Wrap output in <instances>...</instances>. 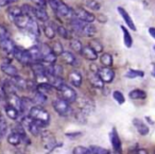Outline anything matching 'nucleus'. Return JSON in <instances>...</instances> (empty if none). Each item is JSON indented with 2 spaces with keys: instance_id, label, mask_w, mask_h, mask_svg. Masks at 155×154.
Wrapping results in <instances>:
<instances>
[{
  "instance_id": "obj_13",
  "label": "nucleus",
  "mask_w": 155,
  "mask_h": 154,
  "mask_svg": "<svg viewBox=\"0 0 155 154\" xmlns=\"http://www.w3.org/2000/svg\"><path fill=\"white\" fill-rule=\"evenodd\" d=\"M117 11H118V13L121 15V17L123 18V20L125 22V24H127V26L129 27L131 30L133 31H136V27H135V24H134L133 19L131 18V16L129 15V13H127V11H125L123 8L121 7H118L117 8Z\"/></svg>"
},
{
  "instance_id": "obj_4",
  "label": "nucleus",
  "mask_w": 155,
  "mask_h": 154,
  "mask_svg": "<svg viewBox=\"0 0 155 154\" xmlns=\"http://www.w3.org/2000/svg\"><path fill=\"white\" fill-rule=\"evenodd\" d=\"M58 92H60V94H61V98L64 99V100L67 101L68 103H72V102H74V101H77V92H75V90L73 89V88H71L70 86L64 84V85L58 89Z\"/></svg>"
},
{
  "instance_id": "obj_10",
  "label": "nucleus",
  "mask_w": 155,
  "mask_h": 154,
  "mask_svg": "<svg viewBox=\"0 0 155 154\" xmlns=\"http://www.w3.org/2000/svg\"><path fill=\"white\" fill-rule=\"evenodd\" d=\"M5 98H7L8 104L15 107L17 111L21 112V98H19L16 92H12V94L5 95Z\"/></svg>"
},
{
  "instance_id": "obj_26",
  "label": "nucleus",
  "mask_w": 155,
  "mask_h": 154,
  "mask_svg": "<svg viewBox=\"0 0 155 154\" xmlns=\"http://www.w3.org/2000/svg\"><path fill=\"white\" fill-rule=\"evenodd\" d=\"M35 19H38L43 22H47L49 20V16H48L47 12L45 11L44 8H39V7H36L35 8Z\"/></svg>"
},
{
  "instance_id": "obj_42",
  "label": "nucleus",
  "mask_w": 155,
  "mask_h": 154,
  "mask_svg": "<svg viewBox=\"0 0 155 154\" xmlns=\"http://www.w3.org/2000/svg\"><path fill=\"white\" fill-rule=\"evenodd\" d=\"M85 5L93 11H99L101 9V5H100V2H98L97 0H85Z\"/></svg>"
},
{
  "instance_id": "obj_55",
  "label": "nucleus",
  "mask_w": 155,
  "mask_h": 154,
  "mask_svg": "<svg viewBox=\"0 0 155 154\" xmlns=\"http://www.w3.org/2000/svg\"><path fill=\"white\" fill-rule=\"evenodd\" d=\"M98 20L100 22H106V17L104 15H99L98 16Z\"/></svg>"
},
{
  "instance_id": "obj_20",
  "label": "nucleus",
  "mask_w": 155,
  "mask_h": 154,
  "mask_svg": "<svg viewBox=\"0 0 155 154\" xmlns=\"http://www.w3.org/2000/svg\"><path fill=\"white\" fill-rule=\"evenodd\" d=\"M62 59L66 64L68 65H72V66H78V65L80 64L78 59L74 56V54H72L71 52H68V51H64L62 54Z\"/></svg>"
},
{
  "instance_id": "obj_52",
  "label": "nucleus",
  "mask_w": 155,
  "mask_h": 154,
  "mask_svg": "<svg viewBox=\"0 0 155 154\" xmlns=\"http://www.w3.org/2000/svg\"><path fill=\"white\" fill-rule=\"evenodd\" d=\"M32 1H33V2L36 3L37 7L44 8V9H45L46 5H47V1H46V0H32Z\"/></svg>"
},
{
  "instance_id": "obj_40",
  "label": "nucleus",
  "mask_w": 155,
  "mask_h": 154,
  "mask_svg": "<svg viewBox=\"0 0 155 154\" xmlns=\"http://www.w3.org/2000/svg\"><path fill=\"white\" fill-rule=\"evenodd\" d=\"M33 100L30 98H21V112L29 111L33 107Z\"/></svg>"
},
{
  "instance_id": "obj_9",
  "label": "nucleus",
  "mask_w": 155,
  "mask_h": 154,
  "mask_svg": "<svg viewBox=\"0 0 155 154\" xmlns=\"http://www.w3.org/2000/svg\"><path fill=\"white\" fill-rule=\"evenodd\" d=\"M74 14H75V17L79 18L80 20L82 22H86V24H91L94 22V20L96 19V16L94 15L93 13L88 11H85L83 9H78L74 11Z\"/></svg>"
},
{
  "instance_id": "obj_35",
  "label": "nucleus",
  "mask_w": 155,
  "mask_h": 154,
  "mask_svg": "<svg viewBox=\"0 0 155 154\" xmlns=\"http://www.w3.org/2000/svg\"><path fill=\"white\" fill-rule=\"evenodd\" d=\"M22 138L20 137V135H18L17 133L12 132L11 134L8 136V141H9L10 145L12 146H18L20 142H21Z\"/></svg>"
},
{
  "instance_id": "obj_14",
  "label": "nucleus",
  "mask_w": 155,
  "mask_h": 154,
  "mask_svg": "<svg viewBox=\"0 0 155 154\" xmlns=\"http://www.w3.org/2000/svg\"><path fill=\"white\" fill-rule=\"evenodd\" d=\"M86 25H87L86 22H82V20H80L77 17H73L72 19H70V26H71V28H72V30L74 31L77 34L82 35L83 29L85 28Z\"/></svg>"
},
{
  "instance_id": "obj_49",
  "label": "nucleus",
  "mask_w": 155,
  "mask_h": 154,
  "mask_svg": "<svg viewBox=\"0 0 155 154\" xmlns=\"http://www.w3.org/2000/svg\"><path fill=\"white\" fill-rule=\"evenodd\" d=\"M89 46H91V47L93 48L97 53H99V52H101L102 50H103V46H102V44L100 43L99 41H97V39H94V41L89 44Z\"/></svg>"
},
{
  "instance_id": "obj_54",
  "label": "nucleus",
  "mask_w": 155,
  "mask_h": 154,
  "mask_svg": "<svg viewBox=\"0 0 155 154\" xmlns=\"http://www.w3.org/2000/svg\"><path fill=\"white\" fill-rule=\"evenodd\" d=\"M135 154H149V153L146 149H138V150H136Z\"/></svg>"
},
{
  "instance_id": "obj_50",
  "label": "nucleus",
  "mask_w": 155,
  "mask_h": 154,
  "mask_svg": "<svg viewBox=\"0 0 155 154\" xmlns=\"http://www.w3.org/2000/svg\"><path fill=\"white\" fill-rule=\"evenodd\" d=\"M7 38H9V34H8L7 29L3 26H0V42L5 41Z\"/></svg>"
},
{
  "instance_id": "obj_6",
  "label": "nucleus",
  "mask_w": 155,
  "mask_h": 154,
  "mask_svg": "<svg viewBox=\"0 0 155 154\" xmlns=\"http://www.w3.org/2000/svg\"><path fill=\"white\" fill-rule=\"evenodd\" d=\"M41 140H43L44 147L51 153V151H53L58 145H56V140L54 138V136L50 132H41Z\"/></svg>"
},
{
  "instance_id": "obj_16",
  "label": "nucleus",
  "mask_w": 155,
  "mask_h": 154,
  "mask_svg": "<svg viewBox=\"0 0 155 154\" xmlns=\"http://www.w3.org/2000/svg\"><path fill=\"white\" fill-rule=\"evenodd\" d=\"M81 54L88 61H96L98 59V53L91 47V46H84Z\"/></svg>"
},
{
  "instance_id": "obj_28",
  "label": "nucleus",
  "mask_w": 155,
  "mask_h": 154,
  "mask_svg": "<svg viewBox=\"0 0 155 154\" xmlns=\"http://www.w3.org/2000/svg\"><path fill=\"white\" fill-rule=\"evenodd\" d=\"M121 30H122V33H123V42H124V45L127 48H131L132 45H133V38H132L131 34L130 32L127 30L124 26H121L120 27Z\"/></svg>"
},
{
  "instance_id": "obj_31",
  "label": "nucleus",
  "mask_w": 155,
  "mask_h": 154,
  "mask_svg": "<svg viewBox=\"0 0 155 154\" xmlns=\"http://www.w3.org/2000/svg\"><path fill=\"white\" fill-rule=\"evenodd\" d=\"M13 82V84L16 86V88H19V89H27V80L22 79L21 77L17 75L15 78H12L11 80Z\"/></svg>"
},
{
  "instance_id": "obj_23",
  "label": "nucleus",
  "mask_w": 155,
  "mask_h": 154,
  "mask_svg": "<svg viewBox=\"0 0 155 154\" xmlns=\"http://www.w3.org/2000/svg\"><path fill=\"white\" fill-rule=\"evenodd\" d=\"M44 33H45V35L48 37V38L52 39L54 38V36H55V27H54V24L53 22H45V25H44Z\"/></svg>"
},
{
  "instance_id": "obj_18",
  "label": "nucleus",
  "mask_w": 155,
  "mask_h": 154,
  "mask_svg": "<svg viewBox=\"0 0 155 154\" xmlns=\"http://www.w3.org/2000/svg\"><path fill=\"white\" fill-rule=\"evenodd\" d=\"M31 19H32V18L28 17V16L25 15V14H21V15L15 17L13 20H14V22H15V25L18 27V28L27 29V27H28V25H29V22H30Z\"/></svg>"
},
{
  "instance_id": "obj_8",
  "label": "nucleus",
  "mask_w": 155,
  "mask_h": 154,
  "mask_svg": "<svg viewBox=\"0 0 155 154\" xmlns=\"http://www.w3.org/2000/svg\"><path fill=\"white\" fill-rule=\"evenodd\" d=\"M98 75L104 83H110L115 78V72L110 67H101L98 70Z\"/></svg>"
},
{
  "instance_id": "obj_58",
  "label": "nucleus",
  "mask_w": 155,
  "mask_h": 154,
  "mask_svg": "<svg viewBox=\"0 0 155 154\" xmlns=\"http://www.w3.org/2000/svg\"><path fill=\"white\" fill-rule=\"evenodd\" d=\"M115 154H120V153H116V152H115Z\"/></svg>"
},
{
  "instance_id": "obj_57",
  "label": "nucleus",
  "mask_w": 155,
  "mask_h": 154,
  "mask_svg": "<svg viewBox=\"0 0 155 154\" xmlns=\"http://www.w3.org/2000/svg\"><path fill=\"white\" fill-rule=\"evenodd\" d=\"M152 75L155 78V63H152Z\"/></svg>"
},
{
  "instance_id": "obj_33",
  "label": "nucleus",
  "mask_w": 155,
  "mask_h": 154,
  "mask_svg": "<svg viewBox=\"0 0 155 154\" xmlns=\"http://www.w3.org/2000/svg\"><path fill=\"white\" fill-rule=\"evenodd\" d=\"M21 11H22V14L27 15L28 17L32 18V19H35V8H33L32 5H24L21 7Z\"/></svg>"
},
{
  "instance_id": "obj_43",
  "label": "nucleus",
  "mask_w": 155,
  "mask_h": 154,
  "mask_svg": "<svg viewBox=\"0 0 155 154\" xmlns=\"http://www.w3.org/2000/svg\"><path fill=\"white\" fill-rule=\"evenodd\" d=\"M51 49L53 51V53L55 54L56 56L58 55H62L63 52H64V49H63V46L60 42H54L51 46Z\"/></svg>"
},
{
  "instance_id": "obj_60",
  "label": "nucleus",
  "mask_w": 155,
  "mask_h": 154,
  "mask_svg": "<svg viewBox=\"0 0 155 154\" xmlns=\"http://www.w3.org/2000/svg\"><path fill=\"white\" fill-rule=\"evenodd\" d=\"M153 154H155V151H154V153H153Z\"/></svg>"
},
{
  "instance_id": "obj_53",
  "label": "nucleus",
  "mask_w": 155,
  "mask_h": 154,
  "mask_svg": "<svg viewBox=\"0 0 155 154\" xmlns=\"http://www.w3.org/2000/svg\"><path fill=\"white\" fill-rule=\"evenodd\" d=\"M149 33H150L151 36L155 39V28H154V27H151V28H149Z\"/></svg>"
},
{
  "instance_id": "obj_46",
  "label": "nucleus",
  "mask_w": 155,
  "mask_h": 154,
  "mask_svg": "<svg viewBox=\"0 0 155 154\" xmlns=\"http://www.w3.org/2000/svg\"><path fill=\"white\" fill-rule=\"evenodd\" d=\"M7 131H8L7 121H5V119L2 117V116H0V138L7 134Z\"/></svg>"
},
{
  "instance_id": "obj_51",
  "label": "nucleus",
  "mask_w": 155,
  "mask_h": 154,
  "mask_svg": "<svg viewBox=\"0 0 155 154\" xmlns=\"http://www.w3.org/2000/svg\"><path fill=\"white\" fill-rule=\"evenodd\" d=\"M17 0H0V7H7L9 5L16 2Z\"/></svg>"
},
{
  "instance_id": "obj_12",
  "label": "nucleus",
  "mask_w": 155,
  "mask_h": 154,
  "mask_svg": "<svg viewBox=\"0 0 155 154\" xmlns=\"http://www.w3.org/2000/svg\"><path fill=\"white\" fill-rule=\"evenodd\" d=\"M110 142H112L113 149L116 153H120L121 152V140L119 138V135L117 133L116 129H113L112 132L110 134Z\"/></svg>"
},
{
  "instance_id": "obj_38",
  "label": "nucleus",
  "mask_w": 155,
  "mask_h": 154,
  "mask_svg": "<svg viewBox=\"0 0 155 154\" xmlns=\"http://www.w3.org/2000/svg\"><path fill=\"white\" fill-rule=\"evenodd\" d=\"M52 87L49 83H41V84H37V92H43V94L47 95V94H51L52 92Z\"/></svg>"
},
{
  "instance_id": "obj_2",
  "label": "nucleus",
  "mask_w": 155,
  "mask_h": 154,
  "mask_svg": "<svg viewBox=\"0 0 155 154\" xmlns=\"http://www.w3.org/2000/svg\"><path fill=\"white\" fill-rule=\"evenodd\" d=\"M52 105H53V109H55L56 113H58L61 116H69L71 114L70 105L64 99L62 98L55 99L53 101V103H52Z\"/></svg>"
},
{
  "instance_id": "obj_15",
  "label": "nucleus",
  "mask_w": 155,
  "mask_h": 154,
  "mask_svg": "<svg viewBox=\"0 0 155 154\" xmlns=\"http://www.w3.org/2000/svg\"><path fill=\"white\" fill-rule=\"evenodd\" d=\"M1 70H2L3 73H5V75L11 78H15L18 75L17 68L12 64H10V63H2L1 64Z\"/></svg>"
},
{
  "instance_id": "obj_48",
  "label": "nucleus",
  "mask_w": 155,
  "mask_h": 154,
  "mask_svg": "<svg viewBox=\"0 0 155 154\" xmlns=\"http://www.w3.org/2000/svg\"><path fill=\"white\" fill-rule=\"evenodd\" d=\"M113 98L118 102V104H123V103L125 102L124 96H123L122 92H119V90H115V92H113Z\"/></svg>"
},
{
  "instance_id": "obj_45",
  "label": "nucleus",
  "mask_w": 155,
  "mask_h": 154,
  "mask_svg": "<svg viewBox=\"0 0 155 154\" xmlns=\"http://www.w3.org/2000/svg\"><path fill=\"white\" fill-rule=\"evenodd\" d=\"M8 13H9V15L11 16V17L14 19V18L17 17V16L21 15L22 11H21V8H18V7H10L9 9H8Z\"/></svg>"
},
{
  "instance_id": "obj_11",
  "label": "nucleus",
  "mask_w": 155,
  "mask_h": 154,
  "mask_svg": "<svg viewBox=\"0 0 155 154\" xmlns=\"http://www.w3.org/2000/svg\"><path fill=\"white\" fill-rule=\"evenodd\" d=\"M133 124L136 130H137V132L139 133L141 136H146V135H148L149 132H150V128H149L148 124H146L141 119H139V118H134Z\"/></svg>"
},
{
  "instance_id": "obj_7",
  "label": "nucleus",
  "mask_w": 155,
  "mask_h": 154,
  "mask_svg": "<svg viewBox=\"0 0 155 154\" xmlns=\"http://www.w3.org/2000/svg\"><path fill=\"white\" fill-rule=\"evenodd\" d=\"M78 103H79V106L81 109V112L86 115V114L91 113V111H94L95 109V105H94V102L91 99L86 98V97H81L80 99H78Z\"/></svg>"
},
{
  "instance_id": "obj_5",
  "label": "nucleus",
  "mask_w": 155,
  "mask_h": 154,
  "mask_svg": "<svg viewBox=\"0 0 155 154\" xmlns=\"http://www.w3.org/2000/svg\"><path fill=\"white\" fill-rule=\"evenodd\" d=\"M13 54H14V56H15L16 60L24 65H29V64H31V63H33L28 50H24V49H21V48L16 47L13 52Z\"/></svg>"
},
{
  "instance_id": "obj_37",
  "label": "nucleus",
  "mask_w": 155,
  "mask_h": 154,
  "mask_svg": "<svg viewBox=\"0 0 155 154\" xmlns=\"http://www.w3.org/2000/svg\"><path fill=\"white\" fill-rule=\"evenodd\" d=\"M100 62L104 67H110L113 65V56L110 53H103L100 58Z\"/></svg>"
},
{
  "instance_id": "obj_25",
  "label": "nucleus",
  "mask_w": 155,
  "mask_h": 154,
  "mask_svg": "<svg viewBox=\"0 0 155 154\" xmlns=\"http://www.w3.org/2000/svg\"><path fill=\"white\" fill-rule=\"evenodd\" d=\"M49 81V84L52 86L53 88H56V89H60L63 85H64V81H63L62 78L60 77H54V75H47L46 77Z\"/></svg>"
},
{
  "instance_id": "obj_19",
  "label": "nucleus",
  "mask_w": 155,
  "mask_h": 154,
  "mask_svg": "<svg viewBox=\"0 0 155 154\" xmlns=\"http://www.w3.org/2000/svg\"><path fill=\"white\" fill-rule=\"evenodd\" d=\"M69 82L71 83V85L75 86V87H80L82 84V75L79 71L74 70L71 71L69 73Z\"/></svg>"
},
{
  "instance_id": "obj_39",
  "label": "nucleus",
  "mask_w": 155,
  "mask_h": 154,
  "mask_svg": "<svg viewBox=\"0 0 155 154\" xmlns=\"http://www.w3.org/2000/svg\"><path fill=\"white\" fill-rule=\"evenodd\" d=\"M89 150H91V154H110V151L108 149L99 147V146H91Z\"/></svg>"
},
{
  "instance_id": "obj_30",
  "label": "nucleus",
  "mask_w": 155,
  "mask_h": 154,
  "mask_svg": "<svg viewBox=\"0 0 155 154\" xmlns=\"http://www.w3.org/2000/svg\"><path fill=\"white\" fill-rule=\"evenodd\" d=\"M33 102L36 103L37 105H41V104H45L46 101H47V96L43 92H34V95H33V98H32Z\"/></svg>"
},
{
  "instance_id": "obj_44",
  "label": "nucleus",
  "mask_w": 155,
  "mask_h": 154,
  "mask_svg": "<svg viewBox=\"0 0 155 154\" xmlns=\"http://www.w3.org/2000/svg\"><path fill=\"white\" fill-rule=\"evenodd\" d=\"M54 27H55V31L58 33V35L60 36H62L63 38H69V32H68V30H67L65 27H63V26H58V25H54Z\"/></svg>"
},
{
  "instance_id": "obj_21",
  "label": "nucleus",
  "mask_w": 155,
  "mask_h": 154,
  "mask_svg": "<svg viewBox=\"0 0 155 154\" xmlns=\"http://www.w3.org/2000/svg\"><path fill=\"white\" fill-rule=\"evenodd\" d=\"M0 48L5 52H7V53H13L16 46L12 39L7 38V39H5V41L0 42Z\"/></svg>"
},
{
  "instance_id": "obj_59",
  "label": "nucleus",
  "mask_w": 155,
  "mask_h": 154,
  "mask_svg": "<svg viewBox=\"0 0 155 154\" xmlns=\"http://www.w3.org/2000/svg\"><path fill=\"white\" fill-rule=\"evenodd\" d=\"M154 51H155V46H154Z\"/></svg>"
},
{
  "instance_id": "obj_1",
  "label": "nucleus",
  "mask_w": 155,
  "mask_h": 154,
  "mask_svg": "<svg viewBox=\"0 0 155 154\" xmlns=\"http://www.w3.org/2000/svg\"><path fill=\"white\" fill-rule=\"evenodd\" d=\"M29 116L32 119L37 120V121H43L48 123L50 120V115L46 109H44L41 105H35L29 112Z\"/></svg>"
},
{
  "instance_id": "obj_34",
  "label": "nucleus",
  "mask_w": 155,
  "mask_h": 154,
  "mask_svg": "<svg viewBox=\"0 0 155 154\" xmlns=\"http://www.w3.org/2000/svg\"><path fill=\"white\" fill-rule=\"evenodd\" d=\"M144 72L142 70H136V69H129L125 73V78L127 79H135V78H143Z\"/></svg>"
},
{
  "instance_id": "obj_24",
  "label": "nucleus",
  "mask_w": 155,
  "mask_h": 154,
  "mask_svg": "<svg viewBox=\"0 0 155 154\" xmlns=\"http://www.w3.org/2000/svg\"><path fill=\"white\" fill-rule=\"evenodd\" d=\"M29 54H30L31 59H32L33 63H38L39 61H41V47H37V46H34V47L30 48L28 50ZM32 63V64H33Z\"/></svg>"
},
{
  "instance_id": "obj_32",
  "label": "nucleus",
  "mask_w": 155,
  "mask_h": 154,
  "mask_svg": "<svg viewBox=\"0 0 155 154\" xmlns=\"http://www.w3.org/2000/svg\"><path fill=\"white\" fill-rule=\"evenodd\" d=\"M26 30H28L29 32L33 35H36V36H38L39 35V28H38L37 22H35V19L30 20V22H29V25H28V27H27Z\"/></svg>"
},
{
  "instance_id": "obj_41",
  "label": "nucleus",
  "mask_w": 155,
  "mask_h": 154,
  "mask_svg": "<svg viewBox=\"0 0 155 154\" xmlns=\"http://www.w3.org/2000/svg\"><path fill=\"white\" fill-rule=\"evenodd\" d=\"M70 47L73 51L78 52V53H81L82 52V49H83V45L81 44V42L79 39H71L70 41Z\"/></svg>"
},
{
  "instance_id": "obj_36",
  "label": "nucleus",
  "mask_w": 155,
  "mask_h": 154,
  "mask_svg": "<svg viewBox=\"0 0 155 154\" xmlns=\"http://www.w3.org/2000/svg\"><path fill=\"white\" fill-rule=\"evenodd\" d=\"M97 33V29L94 25H91V24H87L85 26V28L83 29V32H82V35L84 36H87V37H91Z\"/></svg>"
},
{
  "instance_id": "obj_22",
  "label": "nucleus",
  "mask_w": 155,
  "mask_h": 154,
  "mask_svg": "<svg viewBox=\"0 0 155 154\" xmlns=\"http://www.w3.org/2000/svg\"><path fill=\"white\" fill-rule=\"evenodd\" d=\"M88 80L91 82V84L96 88H103V83L104 82L101 80V78L99 77V75L96 72H91L88 75Z\"/></svg>"
},
{
  "instance_id": "obj_17",
  "label": "nucleus",
  "mask_w": 155,
  "mask_h": 154,
  "mask_svg": "<svg viewBox=\"0 0 155 154\" xmlns=\"http://www.w3.org/2000/svg\"><path fill=\"white\" fill-rule=\"evenodd\" d=\"M32 71L34 73V75L36 78H39V79H44L46 78V67L44 66L41 63H33L32 64Z\"/></svg>"
},
{
  "instance_id": "obj_3",
  "label": "nucleus",
  "mask_w": 155,
  "mask_h": 154,
  "mask_svg": "<svg viewBox=\"0 0 155 154\" xmlns=\"http://www.w3.org/2000/svg\"><path fill=\"white\" fill-rule=\"evenodd\" d=\"M55 12L61 16V17L67 18V19H72L75 17L74 11L68 7L65 2H63L62 0H58V5H56Z\"/></svg>"
},
{
  "instance_id": "obj_47",
  "label": "nucleus",
  "mask_w": 155,
  "mask_h": 154,
  "mask_svg": "<svg viewBox=\"0 0 155 154\" xmlns=\"http://www.w3.org/2000/svg\"><path fill=\"white\" fill-rule=\"evenodd\" d=\"M72 154H91L89 148H85L82 146H77L72 149Z\"/></svg>"
},
{
  "instance_id": "obj_27",
  "label": "nucleus",
  "mask_w": 155,
  "mask_h": 154,
  "mask_svg": "<svg viewBox=\"0 0 155 154\" xmlns=\"http://www.w3.org/2000/svg\"><path fill=\"white\" fill-rule=\"evenodd\" d=\"M129 97L133 100H142L147 98V92L142 89H133L130 92Z\"/></svg>"
},
{
  "instance_id": "obj_29",
  "label": "nucleus",
  "mask_w": 155,
  "mask_h": 154,
  "mask_svg": "<svg viewBox=\"0 0 155 154\" xmlns=\"http://www.w3.org/2000/svg\"><path fill=\"white\" fill-rule=\"evenodd\" d=\"M5 109V113H7L8 117H9L10 119H12V120H17L18 119V116H19V111H17L15 107L7 104Z\"/></svg>"
},
{
  "instance_id": "obj_56",
  "label": "nucleus",
  "mask_w": 155,
  "mask_h": 154,
  "mask_svg": "<svg viewBox=\"0 0 155 154\" xmlns=\"http://www.w3.org/2000/svg\"><path fill=\"white\" fill-rule=\"evenodd\" d=\"M82 134V133L81 132H78V133H72V134H71V133H68V134H66V136H68V137H74V136H80V135Z\"/></svg>"
}]
</instances>
